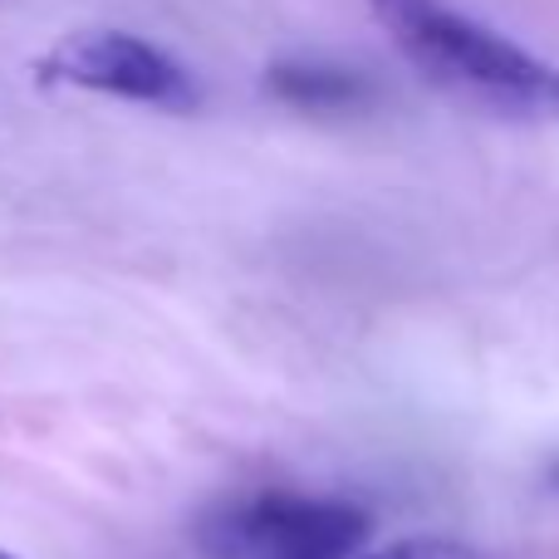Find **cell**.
Wrapping results in <instances>:
<instances>
[{
    "instance_id": "1",
    "label": "cell",
    "mask_w": 559,
    "mask_h": 559,
    "mask_svg": "<svg viewBox=\"0 0 559 559\" xmlns=\"http://www.w3.org/2000/svg\"><path fill=\"white\" fill-rule=\"evenodd\" d=\"M393 45L437 88L521 123H559V69L442 0H368Z\"/></svg>"
},
{
    "instance_id": "6",
    "label": "cell",
    "mask_w": 559,
    "mask_h": 559,
    "mask_svg": "<svg viewBox=\"0 0 559 559\" xmlns=\"http://www.w3.org/2000/svg\"><path fill=\"white\" fill-rule=\"evenodd\" d=\"M0 559H20V555H10V550H0Z\"/></svg>"
},
{
    "instance_id": "2",
    "label": "cell",
    "mask_w": 559,
    "mask_h": 559,
    "mask_svg": "<svg viewBox=\"0 0 559 559\" xmlns=\"http://www.w3.org/2000/svg\"><path fill=\"white\" fill-rule=\"evenodd\" d=\"M368 531V511L348 501L261 491L202 515L197 545L206 559H354Z\"/></svg>"
},
{
    "instance_id": "5",
    "label": "cell",
    "mask_w": 559,
    "mask_h": 559,
    "mask_svg": "<svg viewBox=\"0 0 559 559\" xmlns=\"http://www.w3.org/2000/svg\"><path fill=\"white\" fill-rule=\"evenodd\" d=\"M358 559H481V555L462 540H447V535H407V540H393L383 550L358 555Z\"/></svg>"
},
{
    "instance_id": "4",
    "label": "cell",
    "mask_w": 559,
    "mask_h": 559,
    "mask_svg": "<svg viewBox=\"0 0 559 559\" xmlns=\"http://www.w3.org/2000/svg\"><path fill=\"white\" fill-rule=\"evenodd\" d=\"M265 88L280 104L305 108V114H358L373 98L358 69L329 64V59H275L265 69Z\"/></svg>"
},
{
    "instance_id": "3",
    "label": "cell",
    "mask_w": 559,
    "mask_h": 559,
    "mask_svg": "<svg viewBox=\"0 0 559 559\" xmlns=\"http://www.w3.org/2000/svg\"><path fill=\"white\" fill-rule=\"evenodd\" d=\"M39 74L74 88H94V94L128 98V104L167 108V114H192L202 104V88L192 84V74L173 55H163L157 45L128 35V29L69 35L64 45H55L45 55Z\"/></svg>"
},
{
    "instance_id": "7",
    "label": "cell",
    "mask_w": 559,
    "mask_h": 559,
    "mask_svg": "<svg viewBox=\"0 0 559 559\" xmlns=\"http://www.w3.org/2000/svg\"><path fill=\"white\" fill-rule=\"evenodd\" d=\"M555 481H559V466H555Z\"/></svg>"
}]
</instances>
